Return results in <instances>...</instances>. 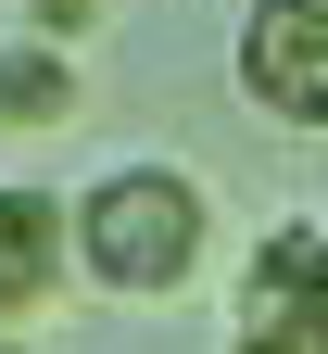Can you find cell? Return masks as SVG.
<instances>
[{
    "label": "cell",
    "mask_w": 328,
    "mask_h": 354,
    "mask_svg": "<svg viewBox=\"0 0 328 354\" xmlns=\"http://www.w3.org/2000/svg\"><path fill=\"white\" fill-rule=\"evenodd\" d=\"M240 329L328 354V215H265V241L240 266Z\"/></svg>",
    "instance_id": "3"
},
{
    "label": "cell",
    "mask_w": 328,
    "mask_h": 354,
    "mask_svg": "<svg viewBox=\"0 0 328 354\" xmlns=\"http://www.w3.org/2000/svg\"><path fill=\"white\" fill-rule=\"evenodd\" d=\"M64 291H76V228H64V190L0 177V329H38Z\"/></svg>",
    "instance_id": "4"
},
{
    "label": "cell",
    "mask_w": 328,
    "mask_h": 354,
    "mask_svg": "<svg viewBox=\"0 0 328 354\" xmlns=\"http://www.w3.org/2000/svg\"><path fill=\"white\" fill-rule=\"evenodd\" d=\"M0 26H26V38H64V51H88V38L114 26V0H13Z\"/></svg>",
    "instance_id": "6"
},
{
    "label": "cell",
    "mask_w": 328,
    "mask_h": 354,
    "mask_svg": "<svg viewBox=\"0 0 328 354\" xmlns=\"http://www.w3.org/2000/svg\"><path fill=\"white\" fill-rule=\"evenodd\" d=\"M0 354H38V342H0Z\"/></svg>",
    "instance_id": "7"
},
{
    "label": "cell",
    "mask_w": 328,
    "mask_h": 354,
    "mask_svg": "<svg viewBox=\"0 0 328 354\" xmlns=\"http://www.w3.org/2000/svg\"><path fill=\"white\" fill-rule=\"evenodd\" d=\"M76 114H88V64L64 38L0 26V140H38V127H76Z\"/></svg>",
    "instance_id": "5"
},
{
    "label": "cell",
    "mask_w": 328,
    "mask_h": 354,
    "mask_svg": "<svg viewBox=\"0 0 328 354\" xmlns=\"http://www.w3.org/2000/svg\"><path fill=\"white\" fill-rule=\"evenodd\" d=\"M227 76H240V102H265L278 127H316L328 140V0H253Z\"/></svg>",
    "instance_id": "2"
},
{
    "label": "cell",
    "mask_w": 328,
    "mask_h": 354,
    "mask_svg": "<svg viewBox=\"0 0 328 354\" xmlns=\"http://www.w3.org/2000/svg\"><path fill=\"white\" fill-rule=\"evenodd\" d=\"M64 228H76V279L88 291L177 304L215 266V190H202V165H177V152H126V165H102V177L64 190Z\"/></svg>",
    "instance_id": "1"
}]
</instances>
